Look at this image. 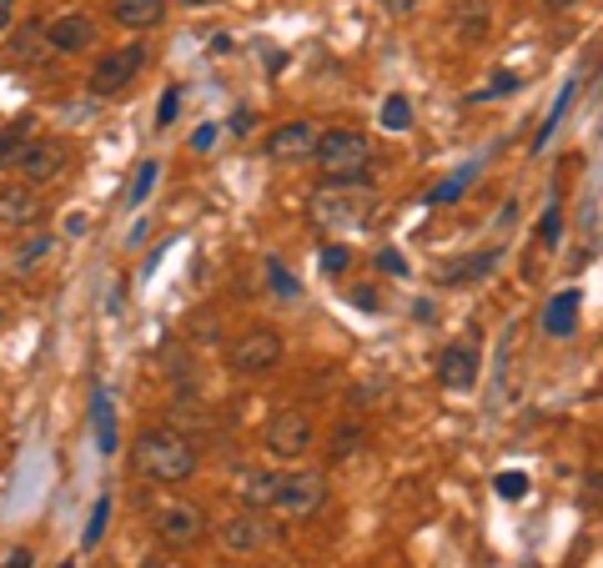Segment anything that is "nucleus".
I'll return each mask as SVG.
<instances>
[{"mask_svg": "<svg viewBox=\"0 0 603 568\" xmlns=\"http://www.w3.org/2000/svg\"><path fill=\"white\" fill-rule=\"evenodd\" d=\"M142 568H171V564H166L162 554H146V558H142Z\"/></svg>", "mask_w": 603, "mask_h": 568, "instance_id": "79ce46f5", "label": "nucleus"}, {"mask_svg": "<svg viewBox=\"0 0 603 568\" xmlns=\"http://www.w3.org/2000/svg\"><path fill=\"white\" fill-rule=\"evenodd\" d=\"M211 142H217V126H201V132L197 136H191V146H197V152H207V146Z\"/></svg>", "mask_w": 603, "mask_h": 568, "instance_id": "e433bc0d", "label": "nucleus"}, {"mask_svg": "<svg viewBox=\"0 0 603 568\" xmlns=\"http://www.w3.org/2000/svg\"><path fill=\"white\" fill-rule=\"evenodd\" d=\"M31 564H35V558H31V548H15V554L6 558V568H31Z\"/></svg>", "mask_w": 603, "mask_h": 568, "instance_id": "4c0bfd02", "label": "nucleus"}, {"mask_svg": "<svg viewBox=\"0 0 603 568\" xmlns=\"http://www.w3.org/2000/svg\"><path fill=\"white\" fill-rule=\"evenodd\" d=\"M579 318H583V292L569 287V292H559L543 307V332H549V338H573V332H579Z\"/></svg>", "mask_w": 603, "mask_h": 568, "instance_id": "2eb2a0df", "label": "nucleus"}, {"mask_svg": "<svg viewBox=\"0 0 603 568\" xmlns=\"http://www.w3.org/2000/svg\"><path fill=\"white\" fill-rule=\"evenodd\" d=\"M362 443H367V427H362V423H337V427H332V448H328L332 463H347Z\"/></svg>", "mask_w": 603, "mask_h": 568, "instance_id": "4be33fe9", "label": "nucleus"}, {"mask_svg": "<svg viewBox=\"0 0 603 568\" xmlns=\"http://www.w3.org/2000/svg\"><path fill=\"white\" fill-rule=\"evenodd\" d=\"M559 231H563V217H559V207H549V211H543V221H538V241H543V247H553V241H559Z\"/></svg>", "mask_w": 603, "mask_h": 568, "instance_id": "473e14b6", "label": "nucleus"}, {"mask_svg": "<svg viewBox=\"0 0 603 568\" xmlns=\"http://www.w3.org/2000/svg\"><path fill=\"white\" fill-rule=\"evenodd\" d=\"M262 272L272 277V292H277V297H302V282H297V277L282 267V257H272V251H267V257H262Z\"/></svg>", "mask_w": 603, "mask_h": 568, "instance_id": "393cba45", "label": "nucleus"}, {"mask_svg": "<svg viewBox=\"0 0 603 568\" xmlns=\"http://www.w3.org/2000/svg\"><path fill=\"white\" fill-rule=\"evenodd\" d=\"M132 468H136V478H146V483L181 488V483L197 478L201 448L191 443V433H181V427H146L132 448Z\"/></svg>", "mask_w": 603, "mask_h": 568, "instance_id": "f257e3e1", "label": "nucleus"}, {"mask_svg": "<svg viewBox=\"0 0 603 568\" xmlns=\"http://www.w3.org/2000/svg\"><path fill=\"white\" fill-rule=\"evenodd\" d=\"M312 437H318V427H312V417L302 413V407H282V413H272V423H267V453H272L277 463H302L312 448Z\"/></svg>", "mask_w": 603, "mask_h": 568, "instance_id": "0eeeda50", "label": "nucleus"}, {"mask_svg": "<svg viewBox=\"0 0 603 568\" xmlns=\"http://www.w3.org/2000/svg\"><path fill=\"white\" fill-rule=\"evenodd\" d=\"M15 21V0H0V31H11Z\"/></svg>", "mask_w": 603, "mask_h": 568, "instance_id": "58836bf2", "label": "nucleus"}, {"mask_svg": "<svg viewBox=\"0 0 603 568\" xmlns=\"http://www.w3.org/2000/svg\"><path fill=\"white\" fill-rule=\"evenodd\" d=\"M383 126L387 132H407V126H413V101H407L403 91L383 101Z\"/></svg>", "mask_w": 603, "mask_h": 568, "instance_id": "a878e982", "label": "nucleus"}, {"mask_svg": "<svg viewBox=\"0 0 603 568\" xmlns=\"http://www.w3.org/2000/svg\"><path fill=\"white\" fill-rule=\"evenodd\" d=\"M287 358V342L277 338L272 328H247L237 342L227 348V368L241 372V378H262V372H277Z\"/></svg>", "mask_w": 603, "mask_h": 568, "instance_id": "423d86ee", "label": "nucleus"}, {"mask_svg": "<svg viewBox=\"0 0 603 568\" xmlns=\"http://www.w3.org/2000/svg\"><path fill=\"white\" fill-rule=\"evenodd\" d=\"M493 267H498V251H478V257H462V262L443 267V282L448 287H472V282H482V277H493Z\"/></svg>", "mask_w": 603, "mask_h": 568, "instance_id": "6ab92c4d", "label": "nucleus"}, {"mask_svg": "<svg viewBox=\"0 0 603 568\" xmlns=\"http://www.w3.org/2000/svg\"><path fill=\"white\" fill-rule=\"evenodd\" d=\"M41 217H45L41 186L0 182V221H6V227H35Z\"/></svg>", "mask_w": 603, "mask_h": 568, "instance_id": "4468645a", "label": "nucleus"}, {"mask_svg": "<svg viewBox=\"0 0 603 568\" xmlns=\"http://www.w3.org/2000/svg\"><path fill=\"white\" fill-rule=\"evenodd\" d=\"M322 503H328V478H322V473H312V468L277 473V493H272V508H267V514L282 518V524H308Z\"/></svg>", "mask_w": 603, "mask_h": 568, "instance_id": "20e7f679", "label": "nucleus"}, {"mask_svg": "<svg viewBox=\"0 0 603 568\" xmlns=\"http://www.w3.org/2000/svg\"><path fill=\"white\" fill-rule=\"evenodd\" d=\"M11 166L21 172L25 186H51V182H61V176H66L71 146H66V142H51V136H45V142H41V136H31Z\"/></svg>", "mask_w": 603, "mask_h": 568, "instance_id": "9d476101", "label": "nucleus"}, {"mask_svg": "<svg viewBox=\"0 0 603 568\" xmlns=\"http://www.w3.org/2000/svg\"><path fill=\"white\" fill-rule=\"evenodd\" d=\"M488 21H493L488 0H458V6H453V25H458V35H462L468 45L488 41Z\"/></svg>", "mask_w": 603, "mask_h": 568, "instance_id": "a211bd4d", "label": "nucleus"}, {"mask_svg": "<svg viewBox=\"0 0 603 568\" xmlns=\"http://www.w3.org/2000/svg\"><path fill=\"white\" fill-rule=\"evenodd\" d=\"M377 272L387 277H407V257L397 247H377Z\"/></svg>", "mask_w": 603, "mask_h": 568, "instance_id": "7c9ffc66", "label": "nucleus"}, {"mask_svg": "<svg viewBox=\"0 0 603 568\" xmlns=\"http://www.w3.org/2000/svg\"><path fill=\"white\" fill-rule=\"evenodd\" d=\"M377 6H383L387 16H397V21H403V16H413V11H417V0H377Z\"/></svg>", "mask_w": 603, "mask_h": 568, "instance_id": "c9c22d12", "label": "nucleus"}, {"mask_svg": "<svg viewBox=\"0 0 603 568\" xmlns=\"http://www.w3.org/2000/svg\"><path fill=\"white\" fill-rule=\"evenodd\" d=\"M166 11H171V0H116L111 6V16H116V25H126V31H156V25L166 21Z\"/></svg>", "mask_w": 603, "mask_h": 568, "instance_id": "dca6fc26", "label": "nucleus"}, {"mask_svg": "<svg viewBox=\"0 0 603 568\" xmlns=\"http://www.w3.org/2000/svg\"><path fill=\"white\" fill-rule=\"evenodd\" d=\"M472 176H478V172H472V166H468V172H453V176H443V182L433 186V192H428V197H423V202H428V207H448V202H458L462 192H468V186H472Z\"/></svg>", "mask_w": 603, "mask_h": 568, "instance_id": "5701e85b", "label": "nucleus"}, {"mask_svg": "<svg viewBox=\"0 0 603 568\" xmlns=\"http://www.w3.org/2000/svg\"><path fill=\"white\" fill-rule=\"evenodd\" d=\"M176 106H181V86H166L162 106H156V126H171V121H176Z\"/></svg>", "mask_w": 603, "mask_h": 568, "instance_id": "72a5a7b5", "label": "nucleus"}, {"mask_svg": "<svg viewBox=\"0 0 603 568\" xmlns=\"http://www.w3.org/2000/svg\"><path fill=\"white\" fill-rule=\"evenodd\" d=\"M0 322H6V312H0Z\"/></svg>", "mask_w": 603, "mask_h": 568, "instance_id": "a18cd8bd", "label": "nucleus"}, {"mask_svg": "<svg viewBox=\"0 0 603 568\" xmlns=\"http://www.w3.org/2000/svg\"><path fill=\"white\" fill-rule=\"evenodd\" d=\"M347 267H352V251L347 247H322V272L337 277V272H347Z\"/></svg>", "mask_w": 603, "mask_h": 568, "instance_id": "2f4dec72", "label": "nucleus"}, {"mask_svg": "<svg viewBox=\"0 0 603 568\" xmlns=\"http://www.w3.org/2000/svg\"><path fill=\"white\" fill-rule=\"evenodd\" d=\"M493 493H498V498H508V503H518V498L528 493V473H518V468L498 473V478H493Z\"/></svg>", "mask_w": 603, "mask_h": 568, "instance_id": "cd10ccee", "label": "nucleus"}, {"mask_svg": "<svg viewBox=\"0 0 603 568\" xmlns=\"http://www.w3.org/2000/svg\"><path fill=\"white\" fill-rule=\"evenodd\" d=\"M41 35H45V51L51 55H81L96 41V21L81 11H66V16H55V21H45Z\"/></svg>", "mask_w": 603, "mask_h": 568, "instance_id": "ddd939ff", "label": "nucleus"}, {"mask_svg": "<svg viewBox=\"0 0 603 568\" xmlns=\"http://www.w3.org/2000/svg\"><path fill=\"white\" fill-rule=\"evenodd\" d=\"M312 146H318V126L312 121H282V126H272L262 136L267 162H302V156H312Z\"/></svg>", "mask_w": 603, "mask_h": 568, "instance_id": "f8f14e48", "label": "nucleus"}, {"mask_svg": "<svg viewBox=\"0 0 603 568\" xmlns=\"http://www.w3.org/2000/svg\"><path fill=\"white\" fill-rule=\"evenodd\" d=\"M51 247H55V237H35V241H31V247H25V251H21V257H15V267H31V262H35V257H45V251H51Z\"/></svg>", "mask_w": 603, "mask_h": 568, "instance_id": "f704fd0d", "label": "nucleus"}, {"mask_svg": "<svg viewBox=\"0 0 603 568\" xmlns=\"http://www.w3.org/2000/svg\"><path fill=\"white\" fill-rule=\"evenodd\" d=\"M478 372H482V352L478 342H448V348L438 352V383L448 388V393H472L478 388Z\"/></svg>", "mask_w": 603, "mask_h": 568, "instance_id": "9b49d317", "label": "nucleus"}, {"mask_svg": "<svg viewBox=\"0 0 603 568\" xmlns=\"http://www.w3.org/2000/svg\"><path fill=\"white\" fill-rule=\"evenodd\" d=\"M231 132H252V111H237V116H231Z\"/></svg>", "mask_w": 603, "mask_h": 568, "instance_id": "ea45409f", "label": "nucleus"}, {"mask_svg": "<svg viewBox=\"0 0 603 568\" xmlns=\"http://www.w3.org/2000/svg\"><path fill=\"white\" fill-rule=\"evenodd\" d=\"M11 51H15V61H31V66H35V61H45V55H51V51H45V35H41V21L21 25V35H15V41H11Z\"/></svg>", "mask_w": 603, "mask_h": 568, "instance_id": "b1692460", "label": "nucleus"}, {"mask_svg": "<svg viewBox=\"0 0 603 568\" xmlns=\"http://www.w3.org/2000/svg\"><path fill=\"white\" fill-rule=\"evenodd\" d=\"M282 544V518L272 514H257V508H241L221 524V548L231 554H262V548H277Z\"/></svg>", "mask_w": 603, "mask_h": 568, "instance_id": "1a4fd4ad", "label": "nucleus"}, {"mask_svg": "<svg viewBox=\"0 0 603 568\" xmlns=\"http://www.w3.org/2000/svg\"><path fill=\"white\" fill-rule=\"evenodd\" d=\"M543 6H553V11H573V6H583V0H543Z\"/></svg>", "mask_w": 603, "mask_h": 568, "instance_id": "37998d69", "label": "nucleus"}, {"mask_svg": "<svg viewBox=\"0 0 603 568\" xmlns=\"http://www.w3.org/2000/svg\"><path fill=\"white\" fill-rule=\"evenodd\" d=\"M518 86H523V81H518V76H513V71H498V76H493V86H482V91H472V96H468V101H493V96H508V91H518Z\"/></svg>", "mask_w": 603, "mask_h": 568, "instance_id": "c756f323", "label": "nucleus"}, {"mask_svg": "<svg viewBox=\"0 0 603 568\" xmlns=\"http://www.w3.org/2000/svg\"><path fill=\"white\" fill-rule=\"evenodd\" d=\"M91 427H96V448L111 458L121 443H116V413H111V397H106V393L91 397Z\"/></svg>", "mask_w": 603, "mask_h": 568, "instance_id": "412c9836", "label": "nucleus"}, {"mask_svg": "<svg viewBox=\"0 0 603 568\" xmlns=\"http://www.w3.org/2000/svg\"><path fill=\"white\" fill-rule=\"evenodd\" d=\"M106 524H111V498H96V508H91V524H86V538H81V544L96 548L101 534H106Z\"/></svg>", "mask_w": 603, "mask_h": 568, "instance_id": "c85d7f7f", "label": "nucleus"}, {"mask_svg": "<svg viewBox=\"0 0 603 568\" xmlns=\"http://www.w3.org/2000/svg\"><path fill=\"white\" fill-rule=\"evenodd\" d=\"M308 217L318 221L322 231H357L373 221V197H367V186H332L322 182L308 202Z\"/></svg>", "mask_w": 603, "mask_h": 568, "instance_id": "7ed1b4c3", "label": "nucleus"}, {"mask_svg": "<svg viewBox=\"0 0 603 568\" xmlns=\"http://www.w3.org/2000/svg\"><path fill=\"white\" fill-rule=\"evenodd\" d=\"M176 6H187V11H207V6H217V0H176Z\"/></svg>", "mask_w": 603, "mask_h": 568, "instance_id": "a19ab883", "label": "nucleus"}, {"mask_svg": "<svg viewBox=\"0 0 603 568\" xmlns=\"http://www.w3.org/2000/svg\"><path fill=\"white\" fill-rule=\"evenodd\" d=\"M31 136H35V116H31V111H21L15 121H6V126H0V166H11Z\"/></svg>", "mask_w": 603, "mask_h": 568, "instance_id": "aec40b11", "label": "nucleus"}, {"mask_svg": "<svg viewBox=\"0 0 603 568\" xmlns=\"http://www.w3.org/2000/svg\"><path fill=\"white\" fill-rule=\"evenodd\" d=\"M156 172H162V166H156V162H142V172L132 176V192H126V202H132V207H142V202L152 197V186H156Z\"/></svg>", "mask_w": 603, "mask_h": 568, "instance_id": "bb28decb", "label": "nucleus"}, {"mask_svg": "<svg viewBox=\"0 0 603 568\" xmlns=\"http://www.w3.org/2000/svg\"><path fill=\"white\" fill-rule=\"evenodd\" d=\"M272 493H277V473L272 468H247L237 478L241 508H257V514H267V508H272Z\"/></svg>", "mask_w": 603, "mask_h": 568, "instance_id": "f3484780", "label": "nucleus"}, {"mask_svg": "<svg viewBox=\"0 0 603 568\" xmlns=\"http://www.w3.org/2000/svg\"><path fill=\"white\" fill-rule=\"evenodd\" d=\"M152 528L166 548H197L201 538H207V514H201L197 503L171 498V503H156L152 508Z\"/></svg>", "mask_w": 603, "mask_h": 568, "instance_id": "6e6552de", "label": "nucleus"}, {"mask_svg": "<svg viewBox=\"0 0 603 568\" xmlns=\"http://www.w3.org/2000/svg\"><path fill=\"white\" fill-rule=\"evenodd\" d=\"M61 568H76V564H61Z\"/></svg>", "mask_w": 603, "mask_h": 568, "instance_id": "c03bdc74", "label": "nucleus"}, {"mask_svg": "<svg viewBox=\"0 0 603 568\" xmlns=\"http://www.w3.org/2000/svg\"><path fill=\"white\" fill-rule=\"evenodd\" d=\"M312 162H318L322 182L332 186H367L373 182V136L357 132V126H332V132H318V146H312Z\"/></svg>", "mask_w": 603, "mask_h": 568, "instance_id": "f03ea898", "label": "nucleus"}, {"mask_svg": "<svg viewBox=\"0 0 603 568\" xmlns=\"http://www.w3.org/2000/svg\"><path fill=\"white\" fill-rule=\"evenodd\" d=\"M146 71V41H126L116 51H101V61L91 66V96H121L132 91V81H142Z\"/></svg>", "mask_w": 603, "mask_h": 568, "instance_id": "39448f33", "label": "nucleus"}]
</instances>
